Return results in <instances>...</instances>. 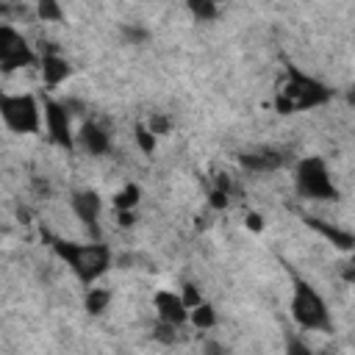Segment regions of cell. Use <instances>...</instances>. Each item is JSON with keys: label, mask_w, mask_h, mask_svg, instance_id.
Returning <instances> with one entry per match:
<instances>
[{"label": "cell", "mask_w": 355, "mask_h": 355, "mask_svg": "<svg viewBox=\"0 0 355 355\" xmlns=\"http://www.w3.org/2000/svg\"><path fill=\"white\" fill-rule=\"evenodd\" d=\"M53 250L55 255L75 272V277L80 283H94L97 277H103L111 266V250L103 241H92V244H78V241H64V239H53Z\"/></svg>", "instance_id": "obj_1"}, {"label": "cell", "mask_w": 355, "mask_h": 355, "mask_svg": "<svg viewBox=\"0 0 355 355\" xmlns=\"http://www.w3.org/2000/svg\"><path fill=\"white\" fill-rule=\"evenodd\" d=\"M330 97H333V89H327L322 80H316V78L291 67L288 69V83L275 97V108L280 114H291V111H305V108L324 105Z\"/></svg>", "instance_id": "obj_2"}, {"label": "cell", "mask_w": 355, "mask_h": 355, "mask_svg": "<svg viewBox=\"0 0 355 355\" xmlns=\"http://www.w3.org/2000/svg\"><path fill=\"white\" fill-rule=\"evenodd\" d=\"M291 316L302 330H330L333 324L322 294L300 277L294 280V291H291Z\"/></svg>", "instance_id": "obj_3"}, {"label": "cell", "mask_w": 355, "mask_h": 355, "mask_svg": "<svg viewBox=\"0 0 355 355\" xmlns=\"http://www.w3.org/2000/svg\"><path fill=\"white\" fill-rule=\"evenodd\" d=\"M294 183H297V191L308 200H336L338 197V189L330 178V169L319 155H308L297 164Z\"/></svg>", "instance_id": "obj_4"}, {"label": "cell", "mask_w": 355, "mask_h": 355, "mask_svg": "<svg viewBox=\"0 0 355 355\" xmlns=\"http://www.w3.org/2000/svg\"><path fill=\"white\" fill-rule=\"evenodd\" d=\"M0 116L11 133H36L42 128V105L33 94H0Z\"/></svg>", "instance_id": "obj_5"}, {"label": "cell", "mask_w": 355, "mask_h": 355, "mask_svg": "<svg viewBox=\"0 0 355 355\" xmlns=\"http://www.w3.org/2000/svg\"><path fill=\"white\" fill-rule=\"evenodd\" d=\"M28 64H33L31 44L11 25H0V69L14 72V69L28 67Z\"/></svg>", "instance_id": "obj_6"}, {"label": "cell", "mask_w": 355, "mask_h": 355, "mask_svg": "<svg viewBox=\"0 0 355 355\" xmlns=\"http://www.w3.org/2000/svg\"><path fill=\"white\" fill-rule=\"evenodd\" d=\"M44 125H47V133L50 139L64 147V150H72L75 147V133H72V122H69V111L67 105L55 103V100H44Z\"/></svg>", "instance_id": "obj_7"}, {"label": "cell", "mask_w": 355, "mask_h": 355, "mask_svg": "<svg viewBox=\"0 0 355 355\" xmlns=\"http://www.w3.org/2000/svg\"><path fill=\"white\" fill-rule=\"evenodd\" d=\"M72 211L78 216V222L89 230V236L94 241H100V211H103V200L94 189H83L78 194H72Z\"/></svg>", "instance_id": "obj_8"}, {"label": "cell", "mask_w": 355, "mask_h": 355, "mask_svg": "<svg viewBox=\"0 0 355 355\" xmlns=\"http://www.w3.org/2000/svg\"><path fill=\"white\" fill-rule=\"evenodd\" d=\"M153 302H155L158 322H166V324L180 327V324L189 319V311H186V305H183V300H180L178 291L161 288V291H155V300H153Z\"/></svg>", "instance_id": "obj_9"}, {"label": "cell", "mask_w": 355, "mask_h": 355, "mask_svg": "<svg viewBox=\"0 0 355 355\" xmlns=\"http://www.w3.org/2000/svg\"><path fill=\"white\" fill-rule=\"evenodd\" d=\"M75 144L80 150H86L89 155H105L111 150V136L97 122H83L80 130L75 133Z\"/></svg>", "instance_id": "obj_10"}, {"label": "cell", "mask_w": 355, "mask_h": 355, "mask_svg": "<svg viewBox=\"0 0 355 355\" xmlns=\"http://www.w3.org/2000/svg\"><path fill=\"white\" fill-rule=\"evenodd\" d=\"M241 166L250 172H275L283 166V155L277 150H252L241 155Z\"/></svg>", "instance_id": "obj_11"}, {"label": "cell", "mask_w": 355, "mask_h": 355, "mask_svg": "<svg viewBox=\"0 0 355 355\" xmlns=\"http://www.w3.org/2000/svg\"><path fill=\"white\" fill-rule=\"evenodd\" d=\"M69 75H72V67H69V61H67L64 55H58V53L42 55V78H44L47 86H58V83H64Z\"/></svg>", "instance_id": "obj_12"}, {"label": "cell", "mask_w": 355, "mask_h": 355, "mask_svg": "<svg viewBox=\"0 0 355 355\" xmlns=\"http://www.w3.org/2000/svg\"><path fill=\"white\" fill-rule=\"evenodd\" d=\"M308 225H311V227H316L324 239H330L338 250H352V244H355V239H352V233H349V230H338V227L324 225V222H319V219H308Z\"/></svg>", "instance_id": "obj_13"}, {"label": "cell", "mask_w": 355, "mask_h": 355, "mask_svg": "<svg viewBox=\"0 0 355 355\" xmlns=\"http://www.w3.org/2000/svg\"><path fill=\"white\" fill-rule=\"evenodd\" d=\"M139 197H141V189L136 183H125L116 194H114V208L116 211H133L139 205Z\"/></svg>", "instance_id": "obj_14"}, {"label": "cell", "mask_w": 355, "mask_h": 355, "mask_svg": "<svg viewBox=\"0 0 355 355\" xmlns=\"http://www.w3.org/2000/svg\"><path fill=\"white\" fill-rule=\"evenodd\" d=\"M108 302H111V291H108V288H89V291H86V300H83V305H86V311H89L92 316L103 313V311L108 308Z\"/></svg>", "instance_id": "obj_15"}, {"label": "cell", "mask_w": 355, "mask_h": 355, "mask_svg": "<svg viewBox=\"0 0 355 355\" xmlns=\"http://www.w3.org/2000/svg\"><path fill=\"white\" fill-rule=\"evenodd\" d=\"M189 319H191V324H194V327L208 330V327H214V324H216V311H214V305L200 302L197 308H191V311H189Z\"/></svg>", "instance_id": "obj_16"}, {"label": "cell", "mask_w": 355, "mask_h": 355, "mask_svg": "<svg viewBox=\"0 0 355 355\" xmlns=\"http://www.w3.org/2000/svg\"><path fill=\"white\" fill-rule=\"evenodd\" d=\"M133 139H136V144H139V150H141L144 155H153V153H155V136L147 130L144 122H136V128H133Z\"/></svg>", "instance_id": "obj_17"}, {"label": "cell", "mask_w": 355, "mask_h": 355, "mask_svg": "<svg viewBox=\"0 0 355 355\" xmlns=\"http://www.w3.org/2000/svg\"><path fill=\"white\" fill-rule=\"evenodd\" d=\"M189 11H191L197 19H202V22H211V19H216V14H219V8H216L214 3H208V0H191V3H189Z\"/></svg>", "instance_id": "obj_18"}, {"label": "cell", "mask_w": 355, "mask_h": 355, "mask_svg": "<svg viewBox=\"0 0 355 355\" xmlns=\"http://www.w3.org/2000/svg\"><path fill=\"white\" fill-rule=\"evenodd\" d=\"M36 14H39L44 22H61V19H64L61 6H58V3H53V0H42V3L36 6Z\"/></svg>", "instance_id": "obj_19"}, {"label": "cell", "mask_w": 355, "mask_h": 355, "mask_svg": "<svg viewBox=\"0 0 355 355\" xmlns=\"http://www.w3.org/2000/svg\"><path fill=\"white\" fill-rule=\"evenodd\" d=\"M144 125H147V130H150L153 136H166V133L172 130V119L164 116V114H153L150 122H144Z\"/></svg>", "instance_id": "obj_20"}, {"label": "cell", "mask_w": 355, "mask_h": 355, "mask_svg": "<svg viewBox=\"0 0 355 355\" xmlns=\"http://www.w3.org/2000/svg\"><path fill=\"white\" fill-rule=\"evenodd\" d=\"M180 300H183L186 311H191V308H197V305L202 302V297H200V291H197L194 283H183V288H180Z\"/></svg>", "instance_id": "obj_21"}, {"label": "cell", "mask_w": 355, "mask_h": 355, "mask_svg": "<svg viewBox=\"0 0 355 355\" xmlns=\"http://www.w3.org/2000/svg\"><path fill=\"white\" fill-rule=\"evenodd\" d=\"M153 336H155L158 341H164V344H175V341H178V327H175V324H166V322H158V324L153 327Z\"/></svg>", "instance_id": "obj_22"}, {"label": "cell", "mask_w": 355, "mask_h": 355, "mask_svg": "<svg viewBox=\"0 0 355 355\" xmlns=\"http://www.w3.org/2000/svg\"><path fill=\"white\" fill-rule=\"evenodd\" d=\"M122 36H125L128 42H133V44H141V42L150 39V31L141 28V25H125V28H122Z\"/></svg>", "instance_id": "obj_23"}, {"label": "cell", "mask_w": 355, "mask_h": 355, "mask_svg": "<svg viewBox=\"0 0 355 355\" xmlns=\"http://www.w3.org/2000/svg\"><path fill=\"white\" fill-rule=\"evenodd\" d=\"M286 355H313L302 341H297V338H291L288 341V349H286Z\"/></svg>", "instance_id": "obj_24"}, {"label": "cell", "mask_w": 355, "mask_h": 355, "mask_svg": "<svg viewBox=\"0 0 355 355\" xmlns=\"http://www.w3.org/2000/svg\"><path fill=\"white\" fill-rule=\"evenodd\" d=\"M211 205H214V208H225V205H227V194L219 191V189H214V191H211Z\"/></svg>", "instance_id": "obj_25"}, {"label": "cell", "mask_w": 355, "mask_h": 355, "mask_svg": "<svg viewBox=\"0 0 355 355\" xmlns=\"http://www.w3.org/2000/svg\"><path fill=\"white\" fill-rule=\"evenodd\" d=\"M116 219H119L122 227H130V225L136 222V214H133V211H116Z\"/></svg>", "instance_id": "obj_26"}, {"label": "cell", "mask_w": 355, "mask_h": 355, "mask_svg": "<svg viewBox=\"0 0 355 355\" xmlns=\"http://www.w3.org/2000/svg\"><path fill=\"white\" fill-rule=\"evenodd\" d=\"M247 227H250V230H261V227H263V219H261L258 214H250V216H247Z\"/></svg>", "instance_id": "obj_27"}]
</instances>
